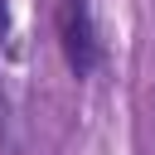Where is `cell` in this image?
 <instances>
[{
	"label": "cell",
	"instance_id": "1",
	"mask_svg": "<svg viewBox=\"0 0 155 155\" xmlns=\"http://www.w3.org/2000/svg\"><path fill=\"white\" fill-rule=\"evenodd\" d=\"M58 34H63L68 68L78 78H87L97 68V39H92V19H87V5L82 0H63L58 5Z\"/></svg>",
	"mask_w": 155,
	"mask_h": 155
},
{
	"label": "cell",
	"instance_id": "2",
	"mask_svg": "<svg viewBox=\"0 0 155 155\" xmlns=\"http://www.w3.org/2000/svg\"><path fill=\"white\" fill-rule=\"evenodd\" d=\"M5 24H10V15H5V0H0V34H5Z\"/></svg>",
	"mask_w": 155,
	"mask_h": 155
}]
</instances>
